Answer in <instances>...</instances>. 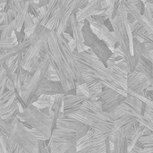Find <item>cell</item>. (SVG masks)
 <instances>
[{
	"label": "cell",
	"mask_w": 153,
	"mask_h": 153,
	"mask_svg": "<svg viewBox=\"0 0 153 153\" xmlns=\"http://www.w3.org/2000/svg\"><path fill=\"white\" fill-rule=\"evenodd\" d=\"M152 85L153 86V62H152Z\"/></svg>",
	"instance_id": "b9f144b4"
},
{
	"label": "cell",
	"mask_w": 153,
	"mask_h": 153,
	"mask_svg": "<svg viewBox=\"0 0 153 153\" xmlns=\"http://www.w3.org/2000/svg\"><path fill=\"white\" fill-rule=\"evenodd\" d=\"M105 0H90L87 4L76 13V17L80 22L92 16L100 7Z\"/></svg>",
	"instance_id": "ffe728a7"
},
{
	"label": "cell",
	"mask_w": 153,
	"mask_h": 153,
	"mask_svg": "<svg viewBox=\"0 0 153 153\" xmlns=\"http://www.w3.org/2000/svg\"><path fill=\"white\" fill-rule=\"evenodd\" d=\"M87 100H89V98L83 94H65L62 109L63 114L65 116L75 114Z\"/></svg>",
	"instance_id": "9a60e30c"
},
{
	"label": "cell",
	"mask_w": 153,
	"mask_h": 153,
	"mask_svg": "<svg viewBox=\"0 0 153 153\" xmlns=\"http://www.w3.org/2000/svg\"><path fill=\"white\" fill-rule=\"evenodd\" d=\"M127 92L141 94L147 90L151 85L152 82L142 73L137 71L128 72L127 74Z\"/></svg>",
	"instance_id": "5bb4252c"
},
{
	"label": "cell",
	"mask_w": 153,
	"mask_h": 153,
	"mask_svg": "<svg viewBox=\"0 0 153 153\" xmlns=\"http://www.w3.org/2000/svg\"><path fill=\"white\" fill-rule=\"evenodd\" d=\"M51 30L41 24H37L34 32L28 37L30 44L27 49L22 54L21 66L25 70H28L32 74L39 67L42 58L40 53L43 49L44 45L47 42L48 34Z\"/></svg>",
	"instance_id": "8992f818"
},
{
	"label": "cell",
	"mask_w": 153,
	"mask_h": 153,
	"mask_svg": "<svg viewBox=\"0 0 153 153\" xmlns=\"http://www.w3.org/2000/svg\"><path fill=\"white\" fill-rule=\"evenodd\" d=\"M65 94H58L54 96V101L51 106V111L53 113L62 111L63 109V102H64Z\"/></svg>",
	"instance_id": "f546056e"
},
{
	"label": "cell",
	"mask_w": 153,
	"mask_h": 153,
	"mask_svg": "<svg viewBox=\"0 0 153 153\" xmlns=\"http://www.w3.org/2000/svg\"><path fill=\"white\" fill-rule=\"evenodd\" d=\"M108 139L112 145V153H129L128 139L126 128H119L115 130Z\"/></svg>",
	"instance_id": "2e32d148"
},
{
	"label": "cell",
	"mask_w": 153,
	"mask_h": 153,
	"mask_svg": "<svg viewBox=\"0 0 153 153\" xmlns=\"http://www.w3.org/2000/svg\"><path fill=\"white\" fill-rule=\"evenodd\" d=\"M52 116L44 114L33 104L27 106L18 114V117L23 126L28 129L38 132L45 140L46 144L52 134Z\"/></svg>",
	"instance_id": "52a82bcc"
},
{
	"label": "cell",
	"mask_w": 153,
	"mask_h": 153,
	"mask_svg": "<svg viewBox=\"0 0 153 153\" xmlns=\"http://www.w3.org/2000/svg\"><path fill=\"white\" fill-rule=\"evenodd\" d=\"M12 125L13 126V131L10 136L11 140L19 145L25 153H38L39 140L23 126L21 119L17 117Z\"/></svg>",
	"instance_id": "9c48e42d"
},
{
	"label": "cell",
	"mask_w": 153,
	"mask_h": 153,
	"mask_svg": "<svg viewBox=\"0 0 153 153\" xmlns=\"http://www.w3.org/2000/svg\"><path fill=\"white\" fill-rule=\"evenodd\" d=\"M17 44H18V41H17L14 32L13 33L11 37L4 39H0V54L14 48Z\"/></svg>",
	"instance_id": "4316f807"
},
{
	"label": "cell",
	"mask_w": 153,
	"mask_h": 153,
	"mask_svg": "<svg viewBox=\"0 0 153 153\" xmlns=\"http://www.w3.org/2000/svg\"><path fill=\"white\" fill-rule=\"evenodd\" d=\"M84 83H86L89 88V100H98V97L101 93L104 85L94 78Z\"/></svg>",
	"instance_id": "603a6c76"
},
{
	"label": "cell",
	"mask_w": 153,
	"mask_h": 153,
	"mask_svg": "<svg viewBox=\"0 0 153 153\" xmlns=\"http://www.w3.org/2000/svg\"><path fill=\"white\" fill-rule=\"evenodd\" d=\"M30 44L29 39L27 38L26 39H24L23 41L18 43L14 48L4 51L3 53L0 54V66H2L3 65H8L11 61H13L20 53L24 52L28 46Z\"/></svg>",
	"instance_id": "d6986e66"
},
{
	"label": "cell",
	"mask_w": 153,
	"mask_h": 153,
	"mask_svg": "<svg viewBox=\"0 0 153 153\" xmlns=\"http://www.w3.org/2000/svg\"><path fill=\"white\" fill-rule=\"evenodd\" d=\"M145 4H146L152 10H153V0H146V1H145Z\"/></svg>",
	"instance_id": "60d3db41"
},
{
	"label": "cell",
	"mask_w": 153,
	"mask_h": 153,
	"mask_svg": "<svg viewBox=\"0 0 153 153\" xmlns=\"http://www.w3.org/2000/svg\"><path fill=\"white\" fill-rule=\"evenodd\" d=\"M51 65H50V59L48 57V55H46L39 67L37 68V70L35 71V73L32 74V77L26 88V91L22 94L21 99L22 101V108H24L27 106L33 104L39 98L36 96V93L39 90V88L40 87V85L42 84V82L48 79V73L50 69Z\"/></svg>",
	"instance_id": "ba28073f"
},
{
	"label": "cell",
	"mask_w": 153,
	"mask_h": 153,
	"mask_svg": "<svg viewBox=\"0 0 153 153\" xmlns=\"http://www.w3.org/2000/svg\"><path fill=\"white\" fill-rule=\"evenodd\" d=\"M48 79H50L53 81H59V78H58L56 73L55 72V70L52 67H50V69L48 73Z\"/></svg>",
	"instance_id": "e575fe53"
},
{
	"label": "cell",
	"mask_w": 153,
	"mask_h": 153,
	"mask_svg": "<svg viewBox=\"0 0 153 153\" xmlns=\"http://www.w3.org/2000/svg\"><path fill=\"white\" fill-rule=\"evenodd\" d=\"M38 153H49L47 149V145L45 143V140H39V150Z\"/></svg>",
	"instance_id": "836d02e7"
},
{
	"label": "cell",
	"mask_w": 153,
	"mask_h": 153,
	"mask_svg": "<svg viewBox=\"0 0 153 153\" xmlns=\"http://www.w3.org/2000/svg\"><path fill=\"white\" fill-rule=\"evenodd\" d=\"M2 13H3V12H2V11L0 10V24H1V18H2Z\"/></svg>",
	"instance_id": "7bdbcfd3"
},
{
	"label": "cell",
	"mask_w": 153,
	"mask_h": 153,
	"mask_svg": "<svg viewBox=\"0 0 153 153\" xmlns=\"http://www.w3.org/2000/svg\"><path fill=\"white\" fill-rule=\"evenodd\" d=\"M68 24L72 29V35L76 43V49L78 52H84L88 50V47L84 44V38L82 33V22H80L76 13H73L68 21Z\"/></svg>",
	"instance_id": "e0dca14e"
},
{
	"label": "cell",
	"mask_w": 153,
	"mask_h": 153,
	"mask_svg": "<svg viewBox=\"0 0 153 153\" xmlns=\"http://www.w3.org/2000/svg\"><path fill=\"white\" fill-rule=\"evenodd\" d=\"M54 101V96H48V95H41L39 97V99L33 103L35 107H37L39 109L45 108H51Z\"/></svg>",
	"instance_id": "83f0119b"
},
{
	"label": "cell",
	"mask_w": 153,
	"mask_h": 153,
	"mask_svg": "<svg viewBox=\"0 0 153 153\" xmlns=\"http://www.w3.org/2000/svg\"><path fill=\"white\" fill-rule=\"evenodd\" d=\"M126 98V96L117 92V91L104 86L101 93L98 97V100L100 101L102 109L105 112L114 113L117 107L125 101Z\"/></svg>",
	"instance_id": "8fae6325"
},
{
	"label": "cell",
	"mask_w": 153,
	"mask_h": 153,
	"mask_svg": "<svg viewBox=\"0 0 153 153\" xmlns=\"http://www.w3.org/2000/svg\"><path fill=\"white\" fill-rule=\"evenodd\" d=\"M6 81H7L6 71L4 65H2L0 66V96L2 95L4 91L6 89Z\"/></svg>",
	"instance_id": "4dcf8cb0"
},
{
	"label": "cell",
	"mask_w": 153,
	"mask_h": 153,
	"mask_svg": "<svg viewBox=\"0 0 153 153\" xmlns=\"http://www.w3.org/2000/svg\"><path fill=\"white\" fill-rule=\"evenodd\" d=\"M68 45H69V48L73 50V51H74L75 49H76V43H75V40L73 39L72 40H70V41H68Z\"/></svg>",
	"instance_id": "f35d334b"
},
{
	"label": "cell",
	"mask_w": 153,
	"mask_h": 153,
	"mask_svg": "<svg viewBox=\"0 0 153 153\" xmlns=\"http://www.w3.org/2000/svg\"><path fill=\"white\" fill-rule=\"evenodd\" d=\"M91 130V127L72 116H59L56 128L52 132L48 142L47 149L49 153H65L70 147L76 145L77 142Z\"/></svg>",
	"instance_id": "7a4b0ae2"
},
{
	"label": "cell",
	"mask_w": 153,
	"mask_h": 153,
	"mask_svg": "<svg viewBox=\"0 0 153 153\" xmlns=\"http://www.w3.org/2000/svg\"><path fill=\"white\" fill-rule=\"evenodd\" d=\"M72 117L90 126L91 129L110 135L115 131V117L102 109L99 100H87Z\"/></svg>",
	"instance_id": "277c9868"
},
{
	"label": "cell",
	"mask_w": 153,
	"mask_h": 153,
	"mask_svg": "<svg viewBox=\"0 0 153 153\" xmlns=\"http://www.w3.org/2000/svg\"><path fill=\"white\" fill-rule=\"evenodd\" d=\"M113 114L115 117V130L126 127L130 124L136 122L135 118L129 114L117 112V111H115Z\"/></svg>",
	"instance_id": "7402d4cb"
},
{
	"label": "cell",
	"mask_w": 153,
	"mask_h": 153,
	"mask_svg": "<svg viewBox=\"0 0 153 153\" xmlns=\"http://www.w3.org/2000/svg\"><path fill=\"white\" fill-rule=\"evenodd\" d=\"M82 22L84 44L104 65H106L107 61L112 56L113 52L109 49L106 43L100 39H99L97 35L92 31L91 25L87 20H84Z\"/></svg>",
	"instance_id": "30bf717a"
},
{
	"label": "cell",
	"mask_w": 153,
	"mask_h": 153,
	"mask_svg": "<svg viewBox=\"0 0 153 153\" xmlns=\"http://www.w3.org/2000/svg\"><path fill=\"white\" fill-rule=\"evenodd\" d=\"M138 142L143 146V153H153V133L141 136Z\"/></svg>",
	"instance_id": "484cf974"
},
{
	"label": "cell",
	"mask_w": 153,
	"mask_h": 153,
	"mask_svg": "<svg viewBox=\"0 0 153 153\" xmlns=\"http://www.w3.org/2000/svg\"><path fill=\"white\" fill-rule=\"evenodd\" d=\"M152 62H153V61H152Z\"/></svg>",
	"instance_id": "ee69618b"
},
{
	"label": "cell",
	"mask_w": 153,
	"mask_h": 153,
	"mask_svg": "<svg viewBox=\"0 0 153 153\" xmlns=\"http://www.w3.org/2000/svg\"><path fill=\"white\" fill-rule=\"evenodd\" d=\"M65 153H85L83 152L82 151H78L77 149H76V145H74V146H72V147H70L66 152Z\"/></svg>",
	"instance_id": "74e56055"
},
{
	"label": "cell",
	"mask_w": 153,
	"mask_h": 153,
	"mask_svg": "<svg viewBox=\"0 0 153 153\" xmlns=\"http://www.w3.org/2000/svg\"><path fill=\"white\" fill-rule=\"evenodd\" d=\"M112 24V30L115 33L118 46L121 48L125 61L128 72H133L135 70L137 60L134 56L133 51V40L134 37L131 32L130 23L128 22V14L124 9L120 3L116 15L112 20H110Z\"/></svg>",
	"instance_id": "5b68a950"
},
{
	"label": "cell",
	"mask_w": 153,
	"mask_h": 153,
	"mask_svg": "<svg viewBox=\"0 0 153 153\" xmlns=\"http://www.w3.org/2000/svg\"><path fill=\"white\" fill-rule=\"evenodd\" d=\"M89 1L90 0H79V9H82V7H84Z\"/></svg>",
	"instance_id": "ab89813d"
},
{
	"label": "cell",
	"mask_w": 153,
	"mask_h": 153,
	"mask_svg": "<svg viewBox=\"0 0 153 153\" xmlns=\"http://www.w3.org/2000/svg\"><path fill=\"white\" fill-rule=\"evenodd\" d=\"M86 20L89 22L92 31L97 35L99 39L103 40L106 43V45L109 48V49L113 52L116 47L118 45L113 30H110L104 23L98 22L92 16L87 18Z\"/></svg>",
	"instance_id": "7c38bea8"
},
{
	"label": "cell",
	"mask_w": 153,
	"mask_h": 153,
	"mask_svg": "<svg viewBox=\"0 0 153 153\" xmlns=\"http://www.w3.org/2000/svg\"><path fill=\"white\" fill-rule=\"evenodd\" d=\"M74 53L79 62L82 74L89 75L100 81L104 86L111 88L125 96L127 95L126 81L115 74L91 52V49L84 52L74 50Z\"/></svg>",
	"instance_id": "3957f363"
},
{
	"label": "cell",
	"mask_w": 153,
	"mask_h": 153,
	"mask_svg": "<svg viewBox=\"0 0 153 153\" xmlns=\"http://www.w3.org/2000/svg\"><path fill=\"white\" fill-rule=\"evenodd\" d=\"M13 32H14V29H13V22L7 25L4 23L0 24V39H4L11 37Z\"/></svg>",
	"instance_id": "f1b7e54d"
},
{
	"label": "cell",
	"mask_w": 153,
	"mask_h": 153,
	"mask_svg": "<svg viewBox=\"0 0 153 153\" xmlns=\"http://www.w3.org/2000/svg\"><path fill=\"white\" fill-rule=\"evenodd\" d=\"M13 21V15L11 12V10H8L6 12L2 13V18H1V23H4L5 25L11 23Z\"/></svg>",
	"instance_id": "1f68e13d"
},
{
	"label": "cell",
	"mask_w": 153,
	"mask_h": 153,
	"mask_svg": "<svg viewBox=\"0 0 153 153\" xmlns=\"http://www.w3.org/2000/svg\"><path fill=\"white\" fill-rule=\"evenodd\" d=\"M34 25H37V24H35L33 22V15L28 12V13L25 16V20H24V23H23V28L27 29V28L33 27Z\"/></svg>",
	"instance_id": "d6a6232c"
},
{
	"label": "cell",
	"mask_w": 153,
	"mask_h": 153,
	"mask_svg": "<svg viewBox=\"0 0 153 153\" xmlns=\"http://www.w3.org/2000/svg\"><path fill=\"white\" fill-rule=\"evenodd\" d=\"M40 0H7V4L11 3H33V2H39Z\"/></svg>",
	"instance_id": "8d00e7d4"
},
{
	"label": "cell",
	"mask_w": 153,
	"mask_h": 153,
	"mask_svg": "<svg viewBox=\"0 0 153 153\" xmlns=\"http://www.w3.org/2000/svg\"><path fill=\"white\" fill-rule=\"evenodd\" d=\"M134 56L137 60V65L134 71L143 74L151 82L152 79V61L145 58L136 51H134Z\"/></svg>",
	"instance_id": "44dd1931"
},
{
	"label": "cell",
	"mask_w": 153,
	"mask_h": 153,
	"mask_svg": "<svg viewBox=\"0 0 153 153\" xmlns=\"http://www.w3.org/2000/svg\"><path fill=\"white\" fill-rule=\"evenodd\" d=\"M109 135L103 133L98 132L96 130L91 129L86 135L81 138L76 143V149L78 151L86 152L91 149L98 148L106 143L107 139Z\"/></svg>",
	"instance_id": "4fadbf2b"
},
{
	"label": "cell",
	"mask_w": 153,
	"mask_h": 153,
	"mask_svg": "<svg viewBox=\"0 0 153 153\" xmlns=\"http://www.w3.org/2000/svg\"><path fill=\"white\" fill-rule=\"evenodd\" d=\"M142 149H143V146H142V144L138 142V143H136V145L129 152V153H143Z\"/></svg>",
	"instance_id": "d590c367"
},
{
	"label": "cell",
	"mask_w": 153,
	"mask_h": 153,
	"mask_svg": "<svg viewBox=\"0 0 153 153\" xmlns=\"http://www.w3.org/2000/svg\"><path fill=\"white\" fill-rule=\"evenodd\" d=\"M22 108L18 99H16L11 105L6 106V107H2L0 108V117L3 119H5L6 117H8L9 116L14 114L18 109Z\"/></svg>",
	"instance_id": "cb8c5ba5"
},
{
	"label": "cell",
	"mask_w": 153,
	"mask_h": 153,
	"mask_svg": "<svg viewBox=\"0 0 153 153\" xmlns=\"http://www.w3.org/2000/svg\"><path fill=\"white\" fill-rule=\"evenodd\" d=\"M42 50L48 56L50 65L56 73L65 93L76 91L77 86L84 83L79 62L61 34L50 30Z\"/></svg>",
	"instance_id": "6da1fadb"
},
{
	"label": "cell",
	"mask_w": 153,
	"mask_h": 153,
	"mask_svg": "<svg viewBox=\"0 0 153 153\" xmlns=\"http://www.w3.org/2000/svg\"><path fill=\"white\" fill-rule=\"evenodd\" d=\"M65 91L60 81H53L50 79H46L39 88L36 96L39 98L41 95L56 96L58 94H65Z\"/></svg>",
	"instance_id": "ac0fdd59"
},
{
	"label": "cell",
	"mask_w": 153,
	"mask_h": 153,
	"mask_svg": "<svg viewBox=\"0 0 153 153\" xmlns=\"http://www.w3.org/2000/svg\"><path fill=\"white\" fill-rule=\"evenodd\" d=\"M16 99L17 97L13 90L5 89L0 96V108L11 105Z\"/></svg>",
	"instance_id": "d4e9b609"
}]
</instances>
